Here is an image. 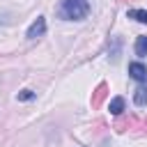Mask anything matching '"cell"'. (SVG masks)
<instances>
[{
    "instance_id": "cell-1",
    "label": "cell",
    "mask_w": 147,
    "mask_h": 147,
    "mask_svg": "<svg viewBox=\"0 0 147 147\" xmlns=\"http://www.w3.org/2000/svg\"><path fill=\"white\" fill-rule=\"evenodd\" d=\"M57 14L67 21H83L90 14V5L87 0H62Z\"/></svg>"
},
{
    "instance_id": "cell-2",
    "label": "cell",
    "mask_w": 147,
    "mask_h": 147,
    "mask_svg": "<svg viewBox=\"0 0 147 147\" xmlns=\"http://www.w3.org/2000/svg\"><path fill=\"white\" fill-rule=\"evenodd\" d=\"M44 32H46V18H44V16H37V21L28 28L25 37H28V39H37V37H41Z\"/></svg>"
},
{
    "instance_id": "cell-3",
    "label": "cell",
    "mask_w": 147,
    "mask_h": 147,
    "mask_svg": "<svg viewBox=\"0 0 147 147\" xmlns=\"http://www.w3.org/2000/svg\"><path fill=\"white\" fill-rule=\"evenodd\" d=\"M129 76L136 78V80H140V83H145L147 80V67L142 62H131L129 64Z\"/></svg>"
},
{
    "instance_id": "cell-4",
    "label": "cell",
    "mask_w": 147,
    "mask_h": 147,
    "mask_svg": "<svg viewBox=\"0 0 147 147\" xmlns=\"http://www.w3.org/2000/svg\"><path fill=\"white\" fill-rule=\"evenodd\" d=\"M106 96H108V85H106V83H99L96 90L92 92V108H99Z\"/></svg>"
},
{
    "instance_id": "cell-5",
    "label": "cell",
    "mask_w": 147,
    "mask_h": 147,
    "mask_svg": "<svg viewBox=\"0 0 147 147\" xmlns=\"http://www.w3.org/2000/svg\"><path fill=\"white\" fill-rule=\"evenodd\" d=\"M133 101H136V106H145V103H147V83H142V85L136 87Z\"/></svg>"
},
{
    "instance_id": "cell-6",
    "label": "cell",
    "mask_w": 147,
    "mask_h": 147,
    "mask_svg": "<svg viewBox=\"0 0 147 147\" xmlns=\"http://www.w3.org/2000/svg\"><path fill=\"white\" fill-rule=\"evenodd\" d=\"M108 108H110L113 115H122V113H124V99H122V96L110 99V106H108Z\"/></svg>"
},
{
    "instance_id": "cell-7",
    "label": "cell",
    "mask_w": 147,
    "mask_h": 147,
    "mask_svg": "<svg viewBox=\"0 0 147 147\" xmlns=\"http://www.w3.org/2000/svg\"><path fill=\"white\" fill-rule=\"evenodd\" d=\"M136 55L138 57H145L147 55V37H138L136 39Z\"/></svg>"
},
{
    "instance_id": "cell-8",
    "label": "cell",
    "mask_w": 147,
    "mask_h": 147,
    "mask_svg": "<svg viewBox=\"0 0 147 147\" xmlns=\"http://www.w3.org/2000/svg\"><path fill=\"white\" fill-rule=\"evenodd\" d=\"M129 18H136L138 23H147V11L145 9H129Z\"/></svg>"
},
{
    "instance_id": "cell-9",
    "label": "cell",
    "mask_w": 147,
    "mask_h": 147,
    "mask_svg": "<svg viewBox=\"0 0 147 147\" xmlns=\"http://www.w3.org/2000/svg\"><path fill=\"white\" fill-rule=\"evenodd\" d=\"M32 96H34V94H32L30 90H23V92L18 94V99H21V101H28V99H32Z\"/></svg>"
}]
</instances>
